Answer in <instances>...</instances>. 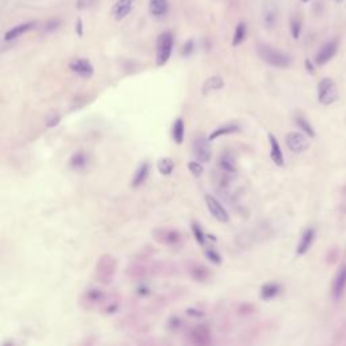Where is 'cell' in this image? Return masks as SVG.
<instances>
[{
	"label": "cell",
	"instance_id": "obj_1",
	"mask_svg": "<svg viewBox=\"0 0 346 346\" xmlns=\"http://www.w3.org/2000/svg\"><path fill=\"white\" fill-rule=\"evenodd\" d=\"M257 55L264 62L272 65L275 68H288L292 62L289 56L265 44L257 45Z\"/></svg>",
	"mask_w": 346,
	"mask_h": 346
},
{
	"label": "cell",
	"instance_id": "obj_2",
	"mask_svg": "<svg viewBox=\"0 0 346 346\" xmlns=\"http://www.w3.org/2000/svg\"><path fill=\"white\" fill-rule=\"evenodd\" d=\"M116 271V261L113 256L110 254H103L96 262V269H95V276L100 283L110 284L113 282Z\"/></svg>",
	"mask_w": 346,
	"mask_h": 346
},
{
	"label": "cell",
	"instance_id": "obj_3",
	"mask_svg": "<svg viewBox=\"0 0 346 346\" xmlns=\"http://www.w3.org/2000/svg\"><path fill=\"white\" fill-rule=\"evenodd\" d=\"M157 50H156V64L163 66L169 61L173 49V35L171 31H164L157 38Z\"/></svg>",
	"mask_w": 346,
	"mask_h": 346
},
{
	"label": "cell",
	"instance_id": "obj_4",
	"mask_svg": "<svg viewBox=\"0 0 346 346\" xmlns=\"http://www.w3.org/2000/svg\"><path fill=\"white\" fill-rule=\"evenodd\" d=\"M210 139L206 138L202 134H198L192 139V154L195 156V160H198L199 163L207 164L213 157V150L210 146Z\"/></svg>",
	"mask_w": 346,
	"mask_h": 346
},
{
	"label": "cell",
	"instance_id": "obj_5",
	"mask_svg": "<svg viewBox=\"0 0 346 346\" xmlns=\"http://www.w3.org/2000/svg\"><path fill=\"white\" fill-rule=\"evenodd\" d=\"M338 98L336 83L332 79H323L318 84V99L323 106H330Z\"/></svg>",
	"mask_w": 346,
	"mask_h": 346
},
{
	"label": "cell",
	"instance_id": "obj_6",
	"mask_svg": "<svg viewBox=\"0 0 346 346\" xmlns=\"http://www.w3.org/2000/svg\"><path fill=\"white\" fill-rule=\"evenodd\" d=\"M154 239L157 242L163 243V245H167V246H176L178 243L181 242V234L174 230V229H167V228H160L156 229L153 231Z\"/></svg>",
	"mask_w": 346,
	"mask_h": 346
},
{
	"label": "cell",
	"instance_id": "obj_7",
	"mask_svg": "<svg viewBox=\"0 0 346 346\" xmlns=\"http://www.w3.org/2000/svg\"><path fill=\"white\" fill-rule=\"evenodd\" d=\"M286 144H287L288 149L292 150L293 153H302L306 152L308 146H310V141L303 133H297V131H292L288 133L286 137Z\"/></svg>",
	"mask_w": 346,
	"mask_h": 346
},
{
	"label": "cell",
	"instance_id": "obj_8",
	"mask_svg": "<svg viewBox=\"0 0 346 346\" xmlns=\"http://www.w3.org/2000/svg\"><path fill=\"white\" fill-rule=\"evenodd\" d=\"M188 338L193 345H208L211 342V330L206 325H199L191 329L188 333Z\"/></svg>",
	"mask_w": 346,
	"mask_h": 346
},
{
	"label": "cell",
	"instance_id": "obj_9",
	"mask_svg": "<svg viewBox=\"0 0 346 346\" xmlns=\"http://www.w3.org/2000/svg\"><path fill=\"white\" fill-rule=\"evenodd\" d=\"M206 204H207V208L210 214L213 215L217 221H219L221 223L229 222V214L228 211L225 210V207L222 206V203L219 202L217 198H214L213 195H206Z\"/></svg>",
	"mask_w": 346,
	"mask_h": 346
},
{
	"label": "cell",
	"instance_id": "obj_10",
	"mask_svg": "<svg viewBox=\"0 0 346 346\" xmlns=\"http://www.w3.org/2000/svg\"><path fill=\"white\" fill-rule=\"evenodd\" d=\"M69 69L84 79L91 77L94 74V65L91 64V61L85 58L72 59L69 62Z\"/></svg>",
	"mask_w": 346,
	"mask_h": 346
},
{
	"label": "cell",
	"instance_id": "obj_11",
	"mask_svg": "<svg viewBox=\"0 0 346 346\" xmlns=\"http://www.w3.org/2000/svg\"><path fill=\"white\" fill-rule=\"evenodd\" d=\"M337 49H338L337 41H330L329 44L325 45V46L318 52L317 57H315V62H317L318 65H325L326 62H329V61L336 56Z\"/></svg>",
	"mask_w": 346,
	"mask_h": 346
},
{
	"label": "cell",
	"instance_id": "obj_12",
	"mask_svg": "<svg viewBox=\"0 0 346 346\" xmlns=\"http://www.w3.org/2000/svg\"><path fill=\"white\" fill-rule=\"evenodd\" d=\"M134 4H135V0H118L113 7V14H114L115 19H124L133 11Z\"/></svg>",
	"mask_w": 346,
	"mask_h": 346
},
{
	"label": "cell",
	"instance_id": "obj_13",
	"mask_svg": "<svg viewBox=\"0 0 346 346\" xmlns=\"http://www.w3.org/2000/svg\"><path fill=\"white\" fill-rule=\"evenodd\" d=\"M35 22H25V23H20V25H16L14 27H11L8 31H5L4 34V41L5 42H11V41L19 38L20 35H23L25 33H27L29 30L34 29Z\"/></svg>",
	"mask_w": 346,
	"mask_h": 346
},
{
	"label": "cell",
	"instance_id": "obj_14",
	"mask_svg": "<svg viewBox=\"0 0 346 346\" xmlns=\"http://www.w3.org/2000/svg\"><path fill=\"white\" fill-rule=\"evenodd\" d=\"M219 168L229 173H237V161L231 152L225 150L219 156Z\"/></svg>",
	"mask_w": 346,
	"mask_h": 346
},
{
	"label": "cell",
	"instance_id": "obj_15",
	"mask_svg": "<svg viewBox=\"0 0 346 346\" xmlns=\"http://www.w3.org/2000/svg\"><path fill=\"white\" fill-rule=\"evenodd\" d=\"M268 138H269V144H271V159L277 167H283L284 165V156H283L282 148L277 142L276 137L273 135L272 133L268 134Z\"/></svg>",
	"mask_w": 346,
	"mask_h": 346
},
{
	"label": "cell",
	"instance_id": "obj_16",
	"mask_svg": "<svg viewBox=\"0 0 346 346\" xmlns=\"http://www.w3.org/2000/svg\"><path fill=\"white\" fill-rule=\"evenodd\" d=\"M346 289V265L340 269V272L337 273L333 284V295L336 299L341 297Z\"/></svg>",
	"mask_w": 346,
	"mask_h": 346
},
{
	"label": "cell",
	"instance_id": "obj_17",
	"mask_svg": "<svg viewBox=\"0 0 346 346\" xmlns=\"http://www.w3.org/2000/svg\"><path fill=\"white\" fill-rule=\"evenodd\" d=\"M168 0H149V12L156 18H161L168 14Z\"/></svg>",
	"mask_w": 346,
	"mask_h": 346
},
{
	"label": "cell",
	"instance_id": "obj_18",
	"mask_svg": "<svg viewBox=\"0 0 346 346\" xmlns=\"http://www.w3.org/2000/svg\"><path fill=\"white\" fill-rule=\"evenodd\" d=\"M314 239H315V231H314V229H307L306 231L303 232L302 238H300V242L297 245V254H299V256L306 254V253L308 252V249L311 247Z\"/></svg>",
	"mask_w": 346,
	"mask_h": 346
},
{
	"label": "cell",
	"instance_id": "obj_19",
	"mask_svg": "<svg viewBox=\"0 0 346 346\" xmlns=\"http://www.w3.org/2000/svg\"><path fill=\"white\" fill-rule=\"evenodd\" d=\"M225 87V81L221 76H211L208 77L204 83H203L202 87V94L203 95H210L214 91H219Z\"/></svg>",
	"mask_w": 346,
	"mask_h": 346
},
{
	"label": "cell",
	"instance_id": "obj_20",
	"mask_svg": "<svg viewBox=\"0 0 346 346\" xmlns=\"http://www.w3.org/2000/svg\"><path fill=\"white\" fill-rule=\"evenodd\" d=\"M149 173H150V167H149L148 163H142L139 165L135 173H134L133 181H131V185L134 188L141 187L142 184L146 181V178L149 177Z\"/></svg>",
	"mask_w": 346,
	"mask_h": 346
},
{
	"label": "cell",
	"instance_id": "obj_21",
	"mask_svg": "<svg viewBox=\"0 0 346 346\" xmlns=\"http://www.w3.org/2000/svg\"><path fill=\"white\" fill-rule=\"evenodd\" d=\"M189 273H191L193 280H196L199 283L207 282L208 279L211 277V271L207 267L200 265V264H195V265L189 268Z\"/></svg>",
	"mask_w": 346,
	"mask_h": 346
},
{
	"label": "cell",
	"instance_id": "obj_22",
	"mask_svg": "<svg viewBox=\"0 0 346 346\" xmlns=\"http://www.w3.org/2000/svg\"><path fill=\"white\" fill-rule=\"evenodd\" d=\"M241 130L239 124L237 123H229V124H223L221 127L213 130V133L208 135V139L210 141H215L219 137H223V135H229V134L232 133H238Z\"/></svg>",
	"mask_w": 346,
	"mask_h": 346
},
{
	"label": "cell",
	"instance_id": "obj_23",
	"mask_svg": "<svg viewBox=\"0 0 346 346\" xmlns=\"http://www.w3.org/2000/svg\"><path fill=\"white\" fill-rule=\"evenodd\" d=\"M262 19H264V23H265L268 29L275 27L277 22V11L272 3L264 7V10H262Z\"/></svg>",
	"mask_w": 346,
	"mask_h": 346
},
{
	"label": "cell",
	"instance_id": "obj_24",
	"mask_svg": "<svg viewBox=\"0 0 346 346\" xmlns=\"http://www.w3.org/2000/svg\"><path fill=\"white\" fill-rule=\"evenodd\" d=\"M84 299L88 306H96L99 304L106 299V295L102 289H98V288H92V289H88V291L84 293Z\"/></svg>",
	"mask_w": 346,
	"mask_h": 346
},
{
	"label": "cell",
	"instance_id": "obj_25",
	"mask_svg": "<svg viewBox=\"0 0 346 346\" xmlns=\"http://www.w3.org/2000/svg\"><path fill=\"white\" fill-rule=\"evenodd\" d=\"M282 291V287L277 283H265L261 287V297L264 300H271L275 296H277Z\"/></svg>",
	"mask_w": 346,
	"mask_h": 346
},
{
	"label": "cell",
	"instance_id": "obj_26",
	"mask_svg": "<svg viewBox=\"0 0 346 346\" xmlns=\"http://www.w3.org/2000/svg\"><path fill=\"white\" fill-rule=\"evenodd\" d=\"M87 164H88V156L84 152H76L69 160V167L74 171L84 169L87 167Z\"/></svg>",
	"mask_w": 346,
	"mask_h": 346
},
{
	"label": "cell",
	"instance_id": "obj_27",
	"mask_svg": "<svg viewBox=\"0 0 346 346\" xmlns=\"http://www.w3.org/2000/svg\"><path fill=\"white\" fill-rule=\"evenodd\" d=\"M173 141L177 145L183 144L184 139V120L181 118L176 119V122L172 126Z\"/></svg>",
	"mask_w": 346,
	"mask_h": 346
},
{
	"label": "cell",
	"instance_id": "obj_28",
	"mask_svg": "<svg viewBox=\"0 0 346 346\" xmlns=\"http://www.w3.org/2000/svg\"><path fill=\"white\" fill-rule=\"evenodd\" d=\"M174 167H176L174 160L169 159V157H164V159L160 160L159 164H157L159 172L161 173V174H164V176H169V174L173 172Z\"/></svg>",
	"mask_w": 346,
	"mask_h": 346
},
{
	"label": "cell",
	"instance_id": "obj_29",
	"mask_svg": "<svg viewBox=\"0 0 346 346\" xmlns=\"http://www.w3.org/2000/svg\"><path fill=\"white\" fill-rule=\"evenodd\" d=\"M246 38V25L243 22H239L234 30V35H232V46H239Z\"/></svg>",
	"mask_w": 346,
	"mask_h": 346
},
{
	"label": "cell",
	"instance_id": "obj_30",
	"mask_svg": "<svg viewBox=\"0 0 346 346\" xmlns=\"http://www.w3.org/2000/svg\"><path fill=\"white\" fill-rule=\"evenodd\" d=\"M191 228H192L193 237L198 241L199 245H200V246H206V243H207V234L203 231L200 225H199L198 222H192L191 223Z\"/></svg>",
	"mask_w": 346,
	"mask_h": 346
},
{
	"label": "cell",
	"instance_id": "obj_31",
	"mask_svg": "<svg viewBox=\"0 0 346 346\" xmlns=\"http://www.w3.org/2000/svg\"><path fill=\"white\" fill-rule=\"evenodd\" d=\"M204 256L210 260V261L215 264V265H219L222 264V256L219 254V252H217L214 247H206L204 249Z\"/></svg>",
	"mask_w": 346,
	"mask_h": 346
},
{
	"label": "cell",
	"instance_id": "obj_32",
	"mask_svg": "<svg viewBox=\"0 0 346 346\" xmlns=\"http://www.w3.org/2000/svg\"><path fill=\"white\" fill-rule=\"evenodd\" d=\"M188 169H189V172L192 173L195 177H200V176L203 174V172H204L202 163H199L198 160H196V161H191V163H188Z\"/></svg>",
	"mask_w": 346,
	"mask_h": 346
},
{
	"label": "cell",
	"instance_id": "obj_33",
	"mask_svg": "<svg viewBox=\"0 0 346 346\" xmlns=\"http://www.w3.org/2000/svg\"><path fill=\"white\" fill-rule=\"evenodd\" d=\"M61 26V19L58 18H52L44 25V31L45 33H52V31H56Z\"/></svg>",
	"mask_w": 346,
	"mask_h": 346
},
{
	"label": "cell",
	"instance_id": "obj_34",
	"mask_svg": "<svg viewBox=\"0 0 346 346\" xmlns=\"http://www.w3.org/2000/svg\"><path fill=\"white\" fill-rule=\"evenodd\" d=\"M296 123L297 126L300 127V129L304 131L306 134H308L310 137H314L315 135V133H314V130H312V127L308 124V122H307L304 118H296Z\"/></svg>",
	"mask_w": 346,
	"mask_h": 346
},
{
	"label": "cell",
	"instance_id": "obj_35",
	"mask_svg": "<svg viewBox=\"0 0 346 346\" xmlns=\"http://www.w3.org/2000/svg\"><path fill=\"white\" fill-rule=\"evenodd\" d=\"M193 50H195V42H193V40H188L181 48V56L188 57V56L192 55Z\"/></svg>",
	"mask_w": 346,
	"mask_h": 346
},
{
	"label": "cell",
	"instance_id": "obj_36",
	"mask_svg": "<svg viewBox=\"0 0 346 346\" xmlns=\"http://www.w3.org/2000/svg\"><path fill=\"white\" fill-rule=\"evenodd\" d=\"M59 120H61V116H59L57 113H52V114L46 118V127H49V129L56 127V126L59 123Z\"/></svg>",
	"mask_w": 346,
	"mask_h": 346
},
{
	"label": "cell",
	"instance_id": "obj_37",
	"mask_svg": "<svg viewBox=\"0 0 346 346\" xmlns=\"http://www.w3.org/2000/svg\"><path fill=\"white\" fill-rule=\"evenodd\" d=\"M300 26L302 25H300V20L299 19L291 20V34L295 40H297V38H299V35H300V30H302Z\"/></svg>",
	"mask_w": 346,
	"mask_h": 346
},
{
	"label": "cell",
	"instance_id": "obj_38",
	"mask_svg": "<svg viewBox=\"0 0 346 346\" xmlns=\"http://www.w3.org/2000/svg\"><path fill=\"white\" fill-rule=\"evenodd\" d=\"M96 1L98 0H77L76 5H77L79 10H87V8H91Z\"/></svg>",
	"mask_w": 346,
	"mask_h": 346
},
{
	"label": "cell",
	"instance_id": "obj_39",
	"mask_svg": "<svg viewBox=\"0 0 346 346\" xmlns=\"http://www.w3.org/2000/svg\"><path fill=\"white\" fill-rule=\"evenodd\" d=\"M168 325L171 330H177L178 327H180V325H181V321H180L177 317H173L169 319Z\"/></svg>",
	"mask_w": 346,
	"mask_h": 346
},
{
	"label": "cell",
	"instance_id": "obj_40",
	"mask_svg": "<svg viewBox=\"0 0 346 346\" xmlns=\"http://www.w3.org/2000/svg\"><path fill=\"white\" fill-rule=\"evenodd\" d=\"M187 314L189 315V317H196V318L204 317V311H202V310H196V308H188Z\"/></svg>",
	"mask_w": 346,
	"mask_h": 346
},
{
	"label": "cell",
	"instance_id": "obj_41",
	"mask_svg": "<svg viewBox=\"0 0 346 346\" xmlns=\"http://www.w3.org/2000/svg\"><path fill=\"white\" fill-rule=\"evenodd\" d=\"M76 34L79 37H83V34H84V25H83V20L80 18L76 20Z\"/></svg>",
	"mask_w": 346,
	"mask_h": 346
},
{
	"label": "cell",
	"instance_id": "obj_42",
	"mask_svg": "<svg viewBox=\"0 0 346 346\" xmlns=\"http://www.w3.org/2000/svg\"><path fill=\"white\" fill-rule=\"evenodd\" d=\"M137 292H138V295H141V296H145V295H149L150 288H149L148 286H145V284H141V286L137 288Z\"/></svg>",
	"mask_w": 346,
	"mask_h": 346
},
{
	"label": "cell",
	"instance_id": "obj_43",
	"mask_svg": "<svg viewBox=\"0 0 346 346\" xmlns=\"http://www.w3.org/2000/svg\"><path fill=\"white\" fill-rule=\"evenodd\" d=\"M302 1H304V3H306V1H308V0H302Z\"/></svg>",
	"mask_w": 346,
	"mask_h": 346
},
{
	"label": "cell",
	"instance_id": "obj_44",
	"mask_svg": "<svg viewBox=\"0 0 346 346\" xmlns=\"http://www.w3.org/2000/svg\"><path fill=\"white\" fill-rule=\"evenodd\" d=\"M337 1H338V3H340V1H342V0H337Z\"/></svg>",
	"mask_w": 346,
	"mask_h": 346
}]
</instances>
